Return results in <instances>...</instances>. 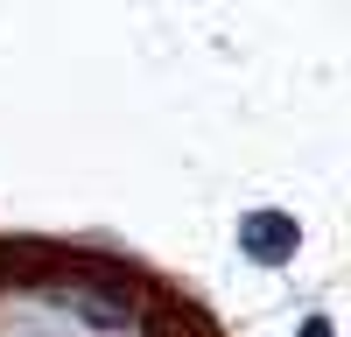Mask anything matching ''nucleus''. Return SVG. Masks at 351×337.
<instances>
[{"instance_id":"nucleus-1","label":"nucleus","mask_w":351,"mask_h":337,"mask_svg":"<svg viewBox=\"0 0 351 337\" xmlns=\"http://www.w3.org/2000/svg\"><path fill=\"white\" fill-rule=\"evenodd\" d=\"M295 239H302V225L288 218V211H246V218H239V246L253 253L260 267L295 260Z\"/></svg>"},{"instance_id":"nucleus-2","label":"nucleus","mask_w":351,"mask_h":337,"mask_svg":"<svg viewBox=\"0 0 351 337\" xmlns=\"http://www.w3.org/2000/svg\"><path fill=\"white\" fill-rule=\"evenodd\" d=\"M295 337H330V316H302V330Z\"/></svg>"}]
</instances>
